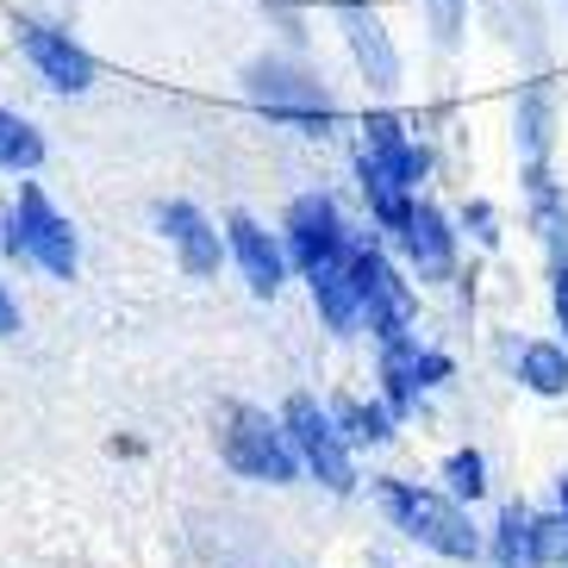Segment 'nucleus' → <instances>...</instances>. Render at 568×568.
<instances>
[{"label": "nucleus", "mask_w": 568, "mask_h": 568, "mask_svg": "<svg viewBox=\"0 0 568 568\" xmlns=\"http://www.w3.org/2000/svg\"><path fill=\"white\" fill-rule=\"evenodd\" d=\"M531 219H537V232H544V244H550V256L568 263V206H562V194H556L544 156H531Z\"/></svg>", "instance_id": "obj_15"}, {"label": "nucleus", "mask_w": 568, "mask_h": 568, "mask_svg": "<svg viewBox=\"0 0 568 568\" xmlns=\"http://www.w3.org/2000/svg\"><path fill=\"white\" fill-rule=\"evenodd\" d=\"M556 318H562V332H568V263H556Z\"/></svg>", "instance_id": "obj_25"}, {"label": "nucleus", "mask_w": 568, "mask_h": 568, "mask_svg": "<svg viewBox=\"0 0 568 568\" xmlns=\"http://www.w3.org/2000/svg\"><path fill=\"white\" fill-rule=\"evenodd\" d=\"M337 19H344V38H351L356 63H363L368 88H394L400 82V57H394V44H387V26L375 13H368L363 0H337Z\"/></svg>", "instance_id": "obj_10"}, {"label": "nucleus", "mask_w": 568, "mask_h": 568, "mask_svg": "<svg viewBox=\"0 0 568 568\" xmlns=\"http://www.w3.org/2000/svg\"><path fill=\"white\" fill-rule=\"evenodd\" d=\"M19 44H26V57L38 63V75H44L51 88H63V94H88V88H94L88 51L69 44L63 32H51V26H19Z\"/></svg>", "instance_id": "obj_8"}, {"label": "nucleus", "mask_w": 568, "mask_h": 568, "mask_svg": "<svg viewBox=\"0 0 568 568\" xmlns=\"http://www.w3.org/2000/svg\"><path fill=\"white\" fill-rule=\"evenodd\" d=\"M0 163L7 169H38L44 163V138L13 113H0Z\"/></svg>", "instance_id": "obj_19"}, {"label": "nucleus", "mask_w": 568, "mask_h": 568, "mask_svg": "<svg viewBox=\"0 0 568 568\" xmlns=\"http://www.w3.org/2000/svg\"><path fill=\"white\" fill-rule=\"evenodd\" d=\"M562 513H568V481H562Z\"/></svg>", "instance_id": "obj_26"}, {"label": "nucleus", "mask_w": 568, "mask_h": 568, "mask_svg": "<svg viewBox=\"0 0 568 568\" xmlns=\"http://www.w3.org/2000/svg\"><path fill=\"white\" fill-rule=\"evenodd\" d=\"M537 562H568V513L537 518Z\"/></svg>", "instance_id": "obj_21"}, {"label": "nucleus", "mask_w": 568, "mask_h": 568, "mask_svg": "<svg viewBox=\"0 0 568 568\" xmlns=\"http://www.w3.org/2000/svg\"><path fill=\"white\" fill-rule=\"evenodd\" d=\"M494 556H500V568H537V518L525 513V506H506L500 513Z\"/></svg>", "instance_id": "obj_17"}, {"label": "nucleus", "mask_w": 568, "mask_h": 568, "mask_svg": "<svg viewBox=\"0 0 568 568\" xmlns=\"http://www.w3.org/2000/svg\"><path fill=\"white\" fill-rule=\"evenodd\" d=\"M306 282H313V301H318V313H325V325H332V332H351L356 313H363V287H356L351 251L337 256V263H325L318 275H306Z\"/></svg>", "instance_id": "obj_14"}, {"label": "nucleus", "mask_w": 568, "mask_h": 568, "mask_svg": "<svg viewBox=\"0 0 568 568\" xmlns=\"http://www.w3.org/2000/svg\"><path fill=\"white\" fill-rule=\"evenodd\" d=\"M444 475H450V487H456V494H463V500H475V494H481V487H487V481H481V456H475V450H456Z\"/></svg>", "instance_id": "obj_22"}, {"label": "nucleus", "mask_w": 568, "mask_h": 568, "mask_svg": "<svg viewBox=\"0 0 568 568\" xmlns=\"http://www.w3.org/2000/svg\"><path fill=\"white\" fill-rule=\"evenodd\" d=\"M7 251H26L32 263H44L51 275H75V232H69V219L44 201V187L26 182L19 187V213H13V232H7Z\"/></svg>", "instance_id": "obj_3"}, {"label": "nucleus", "mask_w": 568, "mask_h": 568, "mask_svg": "<svg viewBox=\"0 0 568 568\" xmlns=\"http://www.w3.org/2000/svg\"><path fill=\"white\" fill-rule=\"evenodd\" d=\"M225 232H232V251H237V263H244V282H251V294H275V287H282V251H275V237L263 232V225H256L251 213H232V225H225Z\"/></svg>", "instance_id": "obj_12"}, {"label": "nucleus", "mask_w": 568, "mask_h": 568, "mask_svg": "<svg viewBox=\"0 0 568 568\" xmlns=\"http://www.w3.org/2000/svg\"><path fill=\"white\" fill-rule=\"evenodd\" d=\"M468 225H475V237H481V244H494V206H468Z\"/></svg>", "instance_id": "obj_23"}, {"label": "nucleus", "mask_w": 568, "mask_h": 568, "mask_svg": "<svg viewBox=\"0 0 568 568\" xmlns=\"http://www.w3.org/2000/svg\"><path fill=\"white\" fill-rule=\"evenodd\" d=\"M382 382H387V413L400 418V413H413L418 387L450 382V356L413 351V337H394V344H387V356H382Z\"/></svg>", "instance_id": "obj_9"}, {"label": "nucleus", "mask_w": 568, "mask_h": 568, "mask_svg": "<svg viewBox=\"0 0 568 568\" xmlns=\"http://www.w3.org/2000/svg\"><path fill=\"white\" fill-rule=\"evenodd\" d=\"M282 425H287V437H294L301 463L313 468L318 481L332 487V494H351V487H356V468H351V450H344V432H337L332 418L318 413L313 394H294Z\"/></svg>", "instance_id": "obj_4"}, {"label": "nucleus", "mask_w": 568, "mask_h": 568, "mask_svg": "<svg viewBox=\"0 0 568 568\" xmlns=\"http://www.w3.org/2000/svg\"><path fill=\"white\" fill-rule=\"evenodd\" d=\"M351 268H356V287H363L368 332L382 337V344L406 337V325H413V294H406V282L394 275V263L375 251V237H368V244H351Z\"/></svg>", "instance_id": "obj_5"}, {"label": "nucleus", "mask_w": 568, "mask_h": 568, "mask_svg": "<svg viewBox=\"0 0 568 568\" xmlns=\"http://www.w3.org/2000/svg\"><path fill=\"white\" fill-rule=\"evenodd\" d=\"M400 244L406 256H413V268L425 275V282H444L450 275V232H444V219H437V206H413V219L400 225Z\"/></svg>", "instance_id": "obj_13"}, {"label": "nucleus", "mask_w": 568, "mask_h": 568, "mask_svg": "<svg viewBox=\"0 0 568 568\" xmlns=\"http://www.w3.org/2000/svg\"><path fill=\"white\" fill-rule=\"evenodd\" d=\"M219 456L251 481L282 487L301 475V450H294L287 425H268V413H256V406H219Z\"/></svg>", "instance_id": "obj_1"}, {"label": "nucleus", "mask_w": 568, "mask_h": 568, "mask_svg": "<svg viewBox=\"0 0 568 568\" xmlns=\"http://www.w3.org/2000/svg\"><path fill=\"white\" fill-rule=\"evenodd\" d=\"M344 251H351V237H344L337 206L325 201V194H306V201L287 206V256H294L306 275H318V268L337 263Z\"/></svg>", "instance_id": "obj_7"}, {"label": "nucleus", "mask_w": 568, "mask_h": 568, "mask_svg": "<svg viewBox=\"0 0 568 568\" xmlns=\"http://www.w3.org/2000/svg\"><path fill=\"white\" fill-rule=\"evenodd\" d=\"M13 332H19V306L7 294V282H0V337H13Z\"/></svg>", "instance_id": "obj_24"}, {"label": "nucleus", "mask_w": 568, "mask_h": 568, "mask_svg": "<svg viewBox=\"0 0 568 568\" xmlns=\"http://www.w3.org/2000/svg\"><path fill=\"white\" fill-rule=\"evenodd\" d=\"M251 101L275 119H294V125H325L332 119V101H325V88L313 75L287 63H256L251 69Z\"/></svg>", "instance_id": "obj_6"}, {"label": "nucleus", "mask_w": 568, "mask_h": 568, "mask_svg": "<svg viewBox=\"0 0 568 568\" xmlns=\"http://www.w3.org/2000/svg\"><path fill=\"white\" fill-rule=\"evenodd\" d=\"M337 425H344L356 444H387V437H394V413H387V406H363V400H337Z\"/></svg>", "instance_id": "obj_20"}, {"label": "nucleus", "mask_w": 568, "mask_h": 568, "mask_svg": "<svg viewBox=\"0 0 568 568\" xmlns=\"http://www.w3.org/2000/svg\"><path fill=\"white\" fill-rule=\"evenodd\" d=\"M382 506L400 518V531H413L418 544H432L437 556H456V562H475V556H481L475 525H468L444 494H425V487H406V481H382Z\"/></svg>", "instance_id": "obj_2"}, {"label": "nucleus", "mask_w": 568, "mask_h": 568, "mask_svg": "<svg viewBox=\"0 0 568 568\" xmlns=\"http://www.w3.org/2000/svg\"><path fill=\"white\" fill-rule=\"evenodd\" d=\"M156 225L169 232V244H175V256H182L187 275H213L219 268V232L187 201H163L156 206Z\"/></svg>", "instance_id": "obj_11"}, {"label": "nucleus", "mask_w": 568, "mask_h": 568, "mask_svg": "<svg viewBox=\"0 0 568 568\" xmlns=\"http://www.w3.org/2000/svg\"><path fill=\"white\" fill-rule=\"evenodd\" d=\"M518 375H525L537 394H562L568 387V351H556V344H525V351H518Z\"/></svg>", "instance_id": "obj_18"}, {"label": "nucleus", "mask_w": 568, "mask_h": 568, "mask_svg": "<svg viewBox=\"0 0 568 568\" xmlns=\"http://www.w3.org/2000/svg\"><path fill=\"white\" fill-rule=\"evenodd\" d=\"M356 169H363V194H368V206H375V219H382L387 232H400L406 219H413V201H406L413 187H406L387 163H375V156H363Z\"/></svg>", "instance_id": "obj_16"}]
</instances>
